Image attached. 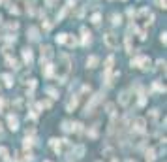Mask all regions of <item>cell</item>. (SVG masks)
I'll return each mask as SVG.
<instances>
[{
	"mask_svg": "<svg viewBox=\"0 0 167 162\" xmlns=\"http://www.w3.org/2000/svg\"><path fill=\"white\" fill-rule=\"evenodd\" d=\"M69 66H71V60L66 53H62L58 57V66H56V77H58V83H64L68 74H69Z\"/></svg>",
	"mask_w": 167,
	"mask_h": 162,
	"instance_id": "6da1fadb",
	"label": "cell"
},
{
	"mask_svg": "<svg viewBox=\"0 0 167 162\" xmlns=\"http://www.w3.org/2000/svg\"><path fill=\"white\" fill-rule=\"evenodd\" d=\"M103 42H105V45L109 49H115V47H118V38L113 34V32H107L105 36H103Z\"/></svg>",
	"mask_w": 167,
	"mask_h": 162,
	"instance_id": "7a4b0ae2",
	"label": "cell"
},
{
	"mask_svg": "<svg viewBox=\"0 0 167 162\" xmlns=\"http://www.w3.org/2000/svg\"><path fill=\"white\" fill-rule=\"evenodd\" d=\"M139 19L143 21V23H154V13L152 11H148V8H143L141 11H139Z\"/></svg>",
	"mask_w": 167,
	"mask_h": 162,
	"instance_id": "3957f363",
	"label": "cell"
},
{
	"mask_svg": "<svg viewBox=\"0 0 167 162\" xmlns=\"http://www.w3.org/2000/svg\"><path fill=\"white\" fill-rule=\"evenodd\" d=\"M53 59V47L51 45H41V62H49Z\"/></svg>",
	"mask_w": 167,
	"mask_h": 162,
	"instance_id": "277c9868",
	"label": "cell"
},
{
	"mask_svg": "<svg viewBox=\"0 0 167 162\" xmlns=\"http://www.w3.org/2000/svg\"><path fill=\"white\" fill-rule=\"evenodd\" d=\"M145 128H147V121L143 119V117H137L133 121V130L135 132H145Z\"/></svg>",
	"mask_w": 167,
	"mask_h": 162,
	"instance_id": "5b68a950",
	"label": "cell"
},
{
	"mask_svg": "<svg viewBox=\"0 0 167 162\" xmlns=\"http://www.w3.org/2000/svg\"><path fill=\"white\" fill-rule=\"evenodd\" d=\"M8 126H10V130H17L19 128V119L17 117H13V115H10V117H8Z\"/></svg>",
	"mask_w": 167,
	"mask_h": 162,
	"instance_id": "8992f818",
	"label": "cell"
},
{
	"mask_svg": "<svg viewBox=\"0 0 167 162\" xmlns=\"http://www.w3.org/2000/svg\"><path fill=\"white\" fill-rule=\"evenodd\" d=\"M118 102H120L122 106H128V104H130V90H122V92H120V98H118Z\"/></svg>",
	"mask_w": 167,
	"mask_h": 162,
	"instance_id": "52a82bcc",
	"label": "cell"
},
{
	"mask_svg": "<svg viewBox=\"0 0 167 162\" xmlns=\"http://www.w3.org/2000/svg\"><path fill=\"white\" fill-rule=\"evenodd\" d=\"M23 59H25V62H27V64H30V62H32V59H34V57H32V49H30V47H25V49H23Z\"/></svg>",
	"mask_w": 167,
	"mask_h": 162,
	"instance_id": "ba28073f",
	"label": "cell"
},
{
	"mask_svg": "<svg viewBox=\"0 0 167 162\" xmlns=\"http://www.w3.org/2000/svg\"><path fill=\"white\" fill-rule=\"evenodd\" d=\"M41 64H45V66H43V74H45L47 77H51V76H53V66H51L49 62H41Z\"/></svg>",
	"mask_w": 167,
	"mask_h": 162,
	"instance_id": "9c48e42d",
	"label": "cell"
},
{
	"mask_svg": "<svg viewBox=\"0 0 167 162\" xmlns=\"http://www.w3.org/2000/svg\"><path fill=\"white\" fill-rule=\"evenodd\" d=\"M98 62H100V59H98V57H88L86 66H88V68H96V66H98Z\"/></svg>",
	"mask_w": 167,
	"mask_h": 162,
	"instance_id": "30bf717a",
	"label": "cell"
},
{
	"mask_svg": "<svg viewBox=\"0 0 167 162\" xmlns=\"http://www.w3.org/2000/svg\"><path fill=\"white\" fill-rule=\"evenodd\" d=\"M81 34H83V43H85V45H88V43H90V40H92V38H90V32H88L86 28H81Z\"/></svg>",
	"mask_w": 167,
	"mask_h": 162,
	"instance_id": "8fae6325",
	"label": "cell"
},
{
	"mask_svg": "<svg viewBox=\"0 0 167 162\" xmlns=\"http://www.w3.org/2000/svg\"><path fill=\"white\" fill-rule=\"evenodd\" d=\"M38 34H40V32H38L36 27H30V28H28V38H30V40H38V38H40Z\"/></svg>",
	"mask_w": 167,
	"mask_h": 162,
	"instance_id": "7c38bea8",
	"label": "cell"
},
{
	"mask_svg": "<svg viewBox=\"0 0 167 162\" xmlns=\"http://www.w3.org/2000/svg\"><path fill=\"white\" fill-rule=\"evenodd\" d=\"M2 79H4V85H6V87H13V77H11L10 74H4Z\"/></svg>",
	"mask_w": 167,
	"mask_h": 162,
	"instance_id": "4fadbf2b",
	"label": "cell"
},
{
	"mask_svg": "<svg viewBox=\"0 0 167 162\" xmlns=\"http://www.w3.org/2000/svg\"><path fill=\"white\" fill-rule=\"evenodd\" d=\"M64 43H68L69 47H73V45H77V40L73 38V36H69V34H66V42Z\"/></svg>",
	"mask_w": 167,
	"mask_h": 162,
	"instance_id": "5bb4252c",
	"label": "cell"
},
{
	"mask_svg": "<svg viewBox=\"0 0 167 162\" xmlns=\"http://www.w3.org/2000/svg\"><path fill=\"white\" fill-rule=\"evenodd\" d=\"M77 102H79L77 98H71V100L68 102V106H66V107H68V111H73V109L77 107Z\"/></svg>",
	"mask_w": 167,
	"mask_h": 162,
	"instance_id": "9a60e30c",
	"label": "cell"
},
{
	"mask_svg": "<svg viewBox=\"0 0 167 162\" xmlns=\"http://www.w3.org/2000/svg\"><path fill=\"white\" fill-rule=\"evenodd\" d=\"M113 62H115V59H113V57H109V59L105 60V70H107V72H111V68H113Z\"/></svg>",
	"mask_w": 167,
	"mask_h": 162,
	"instance_id": "2e32d148",
	"label": "cell"
},
{
	"mask_svg": "<svg viewBox=\"0 0 167 162\" xmlns=\"http://www.w3.org/2000/svg\"><path fill=\"white\" fill-rule=\"evenodd\" d=\"M111 19H113V25H120V23H122V17H120V15H116V13H115Z\"/></svg>",
	"mask_w": 167,
	"mask_h": 162,
	"instance_id": "e0dca14e",
	"label": "cell"
},
{
	"mask_svg": "<svg viewBox=\"0 0 167 162\" xmlns=\"http://www.w3.org/2000/svg\"><path fill=\"white\" fill-rule=\"evenodd\" d=\"M90 21H92V23H94V25H98V23H100V21H102V15H100V13H94V15H92V19H90Z\"/></svg>",
	"mask_w": 167,
	"mask_h": 162,
	"instance_id": "ac0fdd59",
	"label": "cell"
},
{
	"mask_svg": "<svg viewBox=\"0 0 167 162\" xmlns=\"http://www.w3.org/2000/svg\"><path fill=\"white\" fill-rule=\"evenodd\" d=\"M154 2H156V6H158V8L165 10V4H167V0H154Z\"/></svg>",
	"mask_w": 167,
	"mask_h": 162,
	"instance_id": "d6986e66",
	"label": "cell"
},
{
	"mask_svg": "<svg viewBox=\"0 0 167 162\" xmlns=\"http://www.w3.org/2000/svg\"><path fill=\"white\" fill-rule=\"evenodd\" d=\"M43 21H45V23H43V28H45V30H49V28L53 27V23H51V19H43Z\"/></svg>",
	"mask_w": 167,
	"mask_h": 162,
	"instance_id": "ffe728a7",
	"label": "cell"
},
{
	"mask_svg": "<svg viewBox=\"0 0 167 162\" xmlns=\"http://www.w3.org/2000/svg\"><path fill=\"white\" fill-rule=\"evenodd\" d=\"M6 62H8V64H10L11 68H17V62H15V59H11V57H8V59H6Z\"/></svg>",
	"mask_w": 167,
	"mask_h": 162,
	"instance_id": "44dd1931",
	"label": "cell"
},
{
	"mask_svg": "<svg viewBox=\"0 0 167 162\" xmlns=\"http://www.w3.org/2000/svg\"><path fill=\"white\" fill-rule=\"evenodd\" d=\"M62 130H64V132H69V130H71V125H69L68 121H64V123H62Z\"/></svg>",
	"mask_w": 167,
	"mask_h": 162,
	"instance_id": "7402d4cb",
	"label": "cell"
},
{
	"mask_svg": "<svg viewBox=\"0 0 167 162\" xmlns=\"http://www.w3.org/2000/svg\"><path fill=\"white\" fill-rule=\"evenodd\" d=\"M0 156H2V158H8V149H6V147H0Z\"/></svg>",
	"mask_w": 167,
	"mask_h": 162,
	"instance_id": "603a6c76",
	"label": "cell"
},
{
	"mask_svg": "<svg viewBox=\"0 0 167 162\" xmlns=\"http://www.w3.org/2000/svg\"><path fill=\"white\" fill-rule=\"evenodd\" d=\"M56 42H58V43H64V42H66V34H58V36H56Z\"/></svg>",
	"mask_w": 167,
	"mask_h": 162,
	"instance_id": "cb8c5ba5",
	"label": "cell"
},
{
	"mask_svg": "<svg viewBox=\"0 0 167 162\" xmlns=\"http://www.w3.org/2000/svg\"><path fill=\"white\" fill-rule=\"evenodd\" d=\"M83 153H85V147H77V149H75V155H77V158H79V156H83Z\"/></svg>",
	"mask_w": 167,
	"mask_h": 162,
	"instance_id": "d4e9b609",
	"label": "cell"
},
{
	"mask_svg": "<svg viewBox=\"0 0 167 162\" xmlns=\"http://www.w3.org/2000/svg\"><path fill=\"white\" fill-rule=\"evenodd\" d=\"M147 158H148V160H154V158H156V155H154V151H152V149H150V151H147Z\"/></svg>",
	"mask_w": 167,
	"mask_h": 162,
	"instance_id": "484cf974",
	"label": "cell"
},
{
	"mask_svg": "<svg viewBox=\"0 0 167 162\" xmlns=\"http://www.w3.org/2000/svg\"><path fill=\"white\" fill-rule=\"evenodd\" d=\"M17 27H19V23H10V25H8V30H17Z\"/></svg>",
	"mask_w": 167,
	"mask_h": 162,
	"instance_id": "4316f807",
	"label": "cell"
},
{
	"mask_svg": "<svg viewBox=\"0 0 167 162\" xmlns=\"http://www.w3.org/2000/svg\"><path fill=\"white\" fill-rule=\"evenodd\" d=\"M32 143H34V140L27 136V138H25V147H28V145H32Z\"/></svg>",
	"mask_w": 167,
	"mask_h": 162,
	"instance_id": "83f0119b",
	"label": "cell"
},
{
	"mask_svg": "<svg viewBox=\"0 0 167 162\" xmlns=\"http://www.w3.org/2000/svg\"><path fill=\"white\" fill-rule=\"evenodd\" d=\"M45 2H47V6H49V8H53V6L58 2V0H45Z\"/></svg>",
	"mask_w": 167,
	"mask_h": 162,
	"instance_id": "f1b7e54d",
	"label": "cell"
},
{
	"mask_svg": "<svg viewBox=\"0 0 167 162\" xmlns=\"http://www.w3.org/2000/svg\"><path fill=\"white\" fill-rule=\"evenodd\" d=\"M47 92H49L53 98H56V90H55V89H47Z\"/></svg>",
	"mask_w": 167,
	"mask_h": 162,
	"instance_id": "f546056e",
	"label": "cell"
},
{
	"mask_svg": "<svg viewBox=\"0 0 167 162\" xmlns=\"http://www.w3.org/2000/svg\"><path fill=\"white\" fill-rule=\"evenodd\" d=\"M160 40H161V43H165V42H167V34L161 32V34H160Z\"/></svg>",
	"mask_w": 167,
	"mask_h": 162,
	"instance_id": "4dcf8cb0",
	"label": "cell"
},
{
	"mask_svg": "<svg viewBox=\"0 0 167 162\" xmlns=\"http://www.w3.org/2000/svg\"><path fill=\"white\" fill-rule=\"evenodd\" d=\"M4 106H6V100L0 98V111H4Z\"/></svg>",
	"mask_w": 167,
	"mask_h": 162,
	"instance_id": "1f68e13d",
	"label": "cell"
},
{
	"mask_svg": "<svg viewBox=\"0 0 167 162\" xmlns=\"http://www.w3.org/2000/svg\"><path fill=\"white\" fill-rule=\"evenodd\" d=\"M113 109H115V106H113V104H109V106H107V113H109V115H113Z\"/></svg>",
	"mask_w": 167,
	"mask_h": 162,
	"instance_id": "d6a6232c",
	"label": "cell"
},
{
	"mask_svg": "<svg viewBox=\"0 0 167 162\" xmlns=\"http://www.w3.org/2000/svg\"><path fill=\"white\" fill-rule=\"evenodd\" d=\"M154 89H156V90H165V87H161L160 83H156V85H154Z\"/></svg>",
	"mask_w": 167,
	"mask_h": 162,
	"instance_id": "836d02e7",
	"label": "cell"
},
{
	"mask_svg": "<svg viewBox=\"0 0 167 162\" xmlns=\"http://www.w3.org/2000/svg\"><path fill=\"white\" fill-rule=\"evenodd\" d=\"M0 136H2V123H0Z\"/></svg>",
	"mask_w": 167,
	"mask_h": 162,
	"instance_id": "e575fe53",
	"label": "cell"
},
{
	"mask_svg": "<svg viewBox=\"0 0 167 162\" xmlns=\"http://www.w3.org/2000/svg\"><path fill=\"white\" fill-rule=\"evenodd\" d=\"M0 23H2V17H0Z\"/></svg>",
	"mask_w": 167,
	"mask_h": 162,
	"instance_id": "d590c367",
	"label": "cell"
},
{
	"mask_svg": "<svg viewBox=\"0 0 167 162\" xmlns=\"http://www.w3.org/2000/svg\"><path fill=\"white\" fill-rule=\"evenodd\" d=\"M45 162H51V160H45Z\"/></svg>",
	"mask_w": 167,
	"mask_h": 162,
	"instance_id": "8d00e7d4",
	"label": "cell"
}]
</instances>
